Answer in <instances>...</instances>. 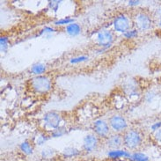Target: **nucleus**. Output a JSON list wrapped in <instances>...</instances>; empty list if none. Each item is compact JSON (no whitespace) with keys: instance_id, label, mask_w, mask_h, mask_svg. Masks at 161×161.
I'll use <instances>...</instances> for the list:
<instances>
[{"instance_id":"obj_2","label":"nucleus","mask_w":161,"mask_h":161,"mask_svg":"<svg viewBox=\"0 0 161 161\" xmlns=\"http://www.w3.org/2000/svg\"><path fill=\"white\" fill-rule=\"evenodd\" d=\"M53 84L51 79L45 76H35L34 78L29 79V87L31 91L38 94H45L51 91Z\"/></svg>"},{"instance_id":"obj_7","label":"nucleus","mask_w":161,"mask_h":161,"mask_svg":"<svg viewBox=\"0 0 161 161\" xmlns=\"http://www.w3.org/2000/svg\"><path fill=\"white\" fill-rule=\"evenodd\" d=\"M108 124L110 129L114 132L121 134L122 132H125L128 130V122L126 118L122 114H113L108 119Z\"/></svg>"},{"instance_id":"obj_18","label":"nucleus","mask_w":161,"mask_h":161,"mask_svg":"<svg viewBox=\"0 0 161 161\" xmlns=\"http://www.w3.org/2000/svg\"><path fill=\"white\" fill-rule=\"evenodd\" d=\"M130 161H150V157L147 154L141 152H133L131 153Z\"/></svg>"},{"instance_id":"obj_27","label":"nucleus","mask_w":161,"mask_h":161,"mask_svg":"<svg viewBox=\"0 0 161 161\" xmlns=\"http://www.w3.org/2000/svg\"><path fill=\"white\" fill-rule=\"evenodd\" d=\"M156 92L154 91H148L145 94H144V100L145 101L147 102V103H151V102H153V100L155 99V97H156Z\"/></svg>"},{"instance_id":"obj_22","label":"nucleus","mask_w":161,"mask_h":161,"mask_svg":"<svg viewBox=\"0 0 161 161\" xmlns=\"http://www.w3.org/2000/svg\"><path fill=\"white\" fill-rule=\"evenodd\" d=\"M9 45H10V42H9V38L5 35H3L1 36L0 38V50L2 53H6L9 48Z\"/></svg>"},{"instance_id":"obj_3","label":"nucleus","mask_w":161,"mask_h":161,"mask_svg":"<svg viewBox=\"0 0 161 161\" xmlns=\"http://www.w3.org/2000/svg\"><path fill=\"white\" fill-rule=\"evenodd\" d=\"M133 23L135 25V28L139 32H146L153 27V18L147 12L140 11L134 15Z\"/></svg>"},{"instance_id":"obj_15","label":"nucleus","mask_w":161,"mask_h":161,"mask_svg":"<svg viewBox=\"0 0 161 161\" xmlns=\"http://www.w3.org/2000/svg\"><path fill=\"white\" fill-rule=\"evenodd\" d=\"M81 154V151H79V149L73 147V146H68L63 150L62 155L65 158H72L79 156Z\"/></svg>"},{"instance_id":"obj_4","label":"nucleus","mask_w":161,"mask_h":161,"mask_svg":"<svg viewBox=\"0 0 161 161\" xmlns=\"http://www.w3.org/2000/svg\"><path fill=\"white\" fill-rule=\"evenodd\" d=\"M114 35L113 31L108 28H101L97 32L96 35V42L98 46L102 49H108L114 42Z\"/></svg>"},{"instance_id":"obj_12","label":"nucleus","mask_w":161,"mask_h":161,"mask_svg":"<svg viewBox=\"0 0 161 161\" xmlns=\"http://www.w3.org/2000/svg\"><path fill=\"white\" fill-rule=\"evenodd\" d=\"M131 153L127 149H116V150H108L107 156L110 159H121V158H130Z\"/></svg>"},{"instance_id":"obj_13","label":"nucleus","mask_w":161,"mask_h":161,"mask_svg":"<svg viewBox=\"0 0 161 161\" xmlns=\"http://www.w3.org/2000/svg\"><path fill=\"white\" fill-rule=\"evenodd\" d=\"M65 33L70 37H77L82 33V27L79 23H71L65 26Z\"/></svg>"},{"instance_id":"obj_16","label":"nucleus","mask_w":161,"mask_h":161,"mask_svg":"<svg viewBox=\"0 0 161 161\" xmlns=\"http://www.w3.org/2000/svg\"><path fill=\"white\" fill-rule=\"evenodd\" d=\"M46 71H47V65L42 63H36L31 66L30 72L35 76L43 75Z\"/></svg>"},{"instance_id":"obj_8","label":"nucleus","mask_w":161,"mask_h":161,"mask_svg":"<svg viewBox=\"0 0 161 161\" xmlns=\"http://www.w3.org/2000/svg\"><path fill=\"white\" fill-rule=\"evenodd\" d=\"M92 130L96 135L100 138L106 139L110 136V126L108 122H107L102 119H97L92 122Z\"/></svg>"},{"instance_id":"obj_24","label":"nucleus","mask_w":161,"mask_h":161,"mask_svg":"<svg viewBox=\"0 0 161 161\" xmlns=\"http://www.w3.org/2000/svg\"><path fill=\"white\" fill-rule=\"evenodd\" d=\"M139 35V31L137 30L136 28H131L130 30H129L126 32L125 34H123V37L127 40H132L136 38Z\"/></svg>"},{"instance_id":"obj_32","label":"nucleus","mask_w":161,"mask_h":161,"mask_svg":"<svg viewBox=\"0 0 161 161\" xmlns=\"http://www.w3.org/2000/svg\"><path fill=\"white\" fill-rule=\"evenodd\" d=\"M158 25L159 26H161V19H160V20H158Z\"/></svg>"},{"instance_id":"obj_20","label":"nucleus","mask_w":161,"mask_h":161,"mask_svg":"<svg viewBox=\"0 0 161 161\" xmlns=\"http://www.w3.org/2000/svg\"><path fill=\"white\" fill-rule=\"evenodd\" d=\"M56 32H57V30H56L54 27L46 26L45 27H43L42 30L40 31V33L38 34V35H41V36H43V37L47 38V39H49V38L52 37L53 34H55Z\"/></svg>"},{"instance_id":"obj_6","label":"nucleus","mask_w":161,"mask_h":161,"mask_svg":"<svg viewBox=\"0 0 161 161\" xmlns=\"http://www.w3.org/2000/svg\"><path fill=\"white\" fill-rule=\"evenodd\" d=\"M62 122H63V116L61 115V114L57 111H48L44 114L42 117V122L45 127L51 131L60 128Z\"/></svg>"},{"instance_id":"obj_23","label":"nucleus","mask_w":161,"mask_h":161,"mask_svg":"<svg viewBox=\"0 0 161 161\" xmlns=\"http://www.w3.org/2000/svg\"><path fill=\"white\" fill-rule=\"evenodd\" d=\"M67 134V130H66L64 128H58L57 130H54L50 131V137L51 138H58V137H62V136H64V135Z\"/></svg>"},{"instance_id":"obj_28","label":"nucleus","mask_w":161,"mask_h":161,"mask_svg":"<svg viewBox=\"0 0 161 161\" xmlns=\"http://www.w3.org/2000/svg\"><path fill=\"white\" fill-rule=\"evenodd\" d=\"M161 129V121H157V122H153V124L150 126V130L152 133H155L156 131Z\"/></svg>"},{"instance_id":"obj_30","label":"nucleus","mask_w":161,"mask_h":161,"mask_svg":"<svg viewBox=\"0 0 161 161\" xmlns=\"http://www.w3.org/2000/svg\"><path fill=\"white\" fill-rule=\"evenodd\" d=\"M141 3H142V2H141L140 0H130V1L128 2V4H129V6H130V7H136V6L141 4Z\"/></svg>"},{"instance_id":"obj_10","label":"nucleus","mask_w":161,"mask_h":161,"mask_svg":"<svg viewBox=\"0 0 161 161\" xmlns=\"http://www.w3.org/2000/svg\"><path fill=\"white\" fill-rule=\"evenodd\" d=\"M122 91L124 94H126L129 97H135L140 94L139 85L137 81L134 79H130L124 80L122 85Z\"/></svg>"},{"instance_id":"obj_31","label":"nucleus","mask_w":161,"mask_h":161,"mask_svg":"<svg viewBox=\"0 0 161 161\" xmlns=\"http://www.w3.org/2000/svg\"><path fill=\"white\" fill-rule=\"evenodd\" d=\"M154 16L158 18V20L161 19V5L155 9V11H154Z\"/></svg>"},{"instance_id":"obj_11","label":"nucleus","mask_w":161,"mask_h":161,"mask_svg":"<svg viewBox=\"0 0 161 161\" xmlns=\"http://www.w3.org/2000/svg\"><path fill=\"white\" fill-rule=\"evenodd\" d=\"M105 144L107 146V148L108 150H116V149H121L123 145V137L122 135L114 133L110 135L108 137L106 138Z\"/></svg>"},{"instance_id":"obj_26","label":"nucleus","mask_w":161,"mask_h":161,"mask_svg":"<svg viewBox=\"0 0 161 161\" xmlns=\"http://www.w3.org/2000/svg\"><path fill=\"white\" fill-rule=\"evenodd\" d=\"M62 1H58V0H53V1H48V8L50 9L51 11H53L54 13H57L59 9V6L61 4Z\"/></svg>"},{"instance_id":"obj_29","label":"nucleus","mask_w":161,"mask_h":161,"mask_svg":"<svg viewBox=\"0 0 161 161\" xmlns=\"http://www.w3.org/2000/svg\"><path fill=\"white\" fill-rule=\"evenodd\" d=\"M153 137H154V139L157 143L161 144V129L156 131L155 133H153Z\"/></svg>"},{"instance_id":"obj_19","label":"nucleus","mask_w":161,"mask_h":161,"mask_svg":"<svg viewBox=\"0 0 161 161\" xmlns=\"http://www.w3.org/2000/svg\"><path fill=\"white\" fill-rule=\"evenodd\" d=\"M50 138H51V137H50V136L49 135L44 133V132H41V133H39L38 135L35 136V144L38 145V146H43Z\"/></svg>"},{"instance_id":"obj_5","label":"nucleus","mask_w":161,"mask_h":161,"mask_svg":"<svg viewBox=\"0 0 161 161\" xmlns=\"http://www.w3.org/2000/svg\"><path fill=\"white\" fill-rule=\"evenodd\" d=\"M132 23L133 21H131L129 16H127L124 13H120L114 18L112 26L114 32L123 35L129 30H130L132 27Z\"/></svg>"},{"instance_id":"obj_9","label":"nucleus","mask_w":161,"mask_h":161,"mask_svg":"<svg viewBox=\"0 0 161 161\" xmlns=\"http://www.w3.org/2000/svg\"><path fill=\"white\" fill-rule=\"evenodd\" d=\"M99 147V137L94 134H87L84 136L82 142V150L86 153L95 152Z\"/></svg>"},{"instance_id":"obj_1","label":"nucleus","mask_w":161,"mask_h":161,"mask_svg":"<svg viewBox=\"0 0 161 161\" xmlns=\"http://www.w3.org/2000/svg\"><path fill=\"white\" fill-rule=\"evenodd\" d=\"M123 146L129 151H136L139 149L144 143V134L138 129L127 130L123 135Z\"/></svg>"},{"instance_id":"obj_25","label":"nucleus","mask_w":161,"mask_h":161,"mask_svg":"<svg viewBox=\"0 0 161 161\" xmlns=\"http://www.w3.org/2000/svg\"><path fill=\"white\" fill-rule=\"evenodd\" d=\"M89 57L88 56H78V57H71L70 59V64H79L84 62L88 61Z\"/></svg>"},{"instance_id":"obj_33","label":"nucleus","mask_w":161,"mask_h":161,"mask_svg":"<svg viewBox=\"0 0 161 161\" xmlns=\"http://www.w3.org/2000/svg\"><path fill=\"white\" fill-rule=\"evenodd\" d=\"M1 161H6V160H4V159H3V160H1Z\"/></svg>"},{"instance_id":"obj_14","label":"nucleus","mask_w":161,"mask_h":161,"mask_svg":"<svg viewBox=\"0 0 161 161\" xmlns=\"http://www.w3.org/2000/svg\"><path fill=\"white\" fill-rule=\"evenodd\" d=\"M19 151H20L24 155L30 156V155H33V154H34V151H35L34 145H33V144H32L31 142H29L28 140H25V141L21 142L20 144H19Z\"/></svg>"},{"instance_id":"obj_21","label":"nucleus","mask_w":161,"mask_h":161,"mask_svg":"<svg viewBox=\"0 0 161 161\" xmlns=\"http://www.w3.org/2000/svg\"><path fill=\"white\" fill-rule=\"evenodd\" d=\"M75 19L73 18L70 17H65V18H62V19H59L56 21H54V25L55 26H68L71 23H74Z\"/></svg>"},{"instance_id":"obj_17","label":"nucleus","mask_w":161,"mask_h":161,"mask_svg":"<svg viewBox=\"0 0 161 161\" xmlns=\"http://www.w3.org/2000/svg\"><path fill=\"white\" fill-rule=\"evenodd\" d=\"M56 155H57V151L51 147H46L41 152V157L45 160H50L56 157Z\"/></svg>"}]
</instances>
